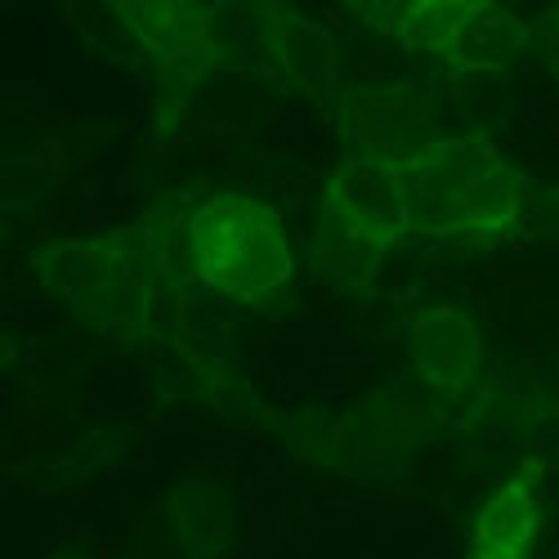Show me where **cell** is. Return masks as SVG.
I'll use <instances>...</instances> for the list:
<instances>
[{
  "label": "cell",
  "instance_id": "6da1fadb",
  "mask_svg": "<svg viewBox=\"0 0 559 559\" xmlns=\"http://www.w3.org/2000/svg\"><path fill=\"white\" fill-rule=\"evenodd\" d=\"M412 224L435 238H510L524 215V179L475 139H443L407 162Z\"/></svg>",
  "mask_w": 559,
  "mask_h": 559
},
{
  "label": "cell",
  "instance_id": "7a4b0ae2",
  "mask_svg": "<svg viewBox=\"0 0 559 559\" xmlns=\"http://www.w3.org/2000/svg\"><path fill=\"white\" fill-rule=\"evenodd\" d=\"M189 251L206 283L233 300H264L292 277L287 233L269 206L242 193L211 198L189 219Z\"/></svg>",
  "mask_w": 559,
  "mask_h": 559
},
{
  "label": "cell",
  "instance_id": "3957f363",
  "mask_svg": "<svg viewBox=\"0 0 559 559\" xmlns=\"http://www.w3.org/2000/svg\"><path fill=\"white\" fill-rule=\"evenodd\" d=\"M341 224H349L354 233L371 238L377 247H394L403 233L412 228V183H407V166L385 162V157H354L345 162L328 193H322V211Z\"/></svg>",
  "mask_w": 559,
  "mask_h": 559
},
{
  "label": "cell",
  "instance_id": "277c9868",
  "mask_svg": "<svg viewBox=\"0 0 559 559\" xmlns=\"http://www.w3.org/2000/svg\"><path fill=\"white\" fill-rule=\"evenodd\" d=\"M50 277L63 309H72L85 322H117L126 309H139L134 273L126 269L121 251L104 238L68 247Z\"/></svg>",
  "mask_w": 559,
  "mask_h": 559
},
{
  "label": "cell",
  "instance_id": "5b68a950",
  "mask_svg": "<svg viewBox=\"0 0 559 559\" xmlns=\"http://www.w3.org/2000/svg\"><path fill=\"white\" fill-rule=\"evenodd\" d=\"M407 362L430 390L461 394L479 377L484 345L479 328L461 309H426L407 328Z\"/></svg>",
  "mask_w": 559,
  "mask_h": 559
},
{
  "label": "cell",
  "instance_id": "8992f818",
  "mask_svg": "<svg viewBox=\"0 0 559 559\" xmlns=\"http://www.w3.org/2000/svg\"><path fill=\"white\" fill-rule=\"evenodd\" d=\"M371 23L394 32L403 45H412L426 59H461L488 27V5H452V0H421V5H371Z\"/></svg>",
  "mask_w": 559,
  "mask_h": 559
},
{
  "label": "cell",
  "instance_id": "52a82bcc",
  "mask_svg": "<svg viewBox=\"0 0 559 559\" xmlns=\"http://www.w3.org/2000/svg\"><path fill=\"white\" fill-rule=\"evenodd\" d=\"M542 501L524 475L497 484L471 524V559H533Z\"/></svg>",
  "mask_w": 559,
  "mask_h": 559
},
{
  "label": "cell",
  "instance_id": "ba28073f",
  "mask_svg": "<svg viewBox=\"0 0 559 559\" xmlns=\"http://www.w3.org/2000/svg\"><path fill=\"white\" fill-rule=\"evenodd\" d=\"M130 32L166 68H189L206 55V23L183 5H121Z\"/></svg>",
  "mask_w": 559,
  "mask_h": 559
},
{
  "label": "cell",
  "instance_id": "9c48e42d",
  "mask_svg": "<svg viewBox=\"0 0 559 559\" xmlns=\"http://www.w3.org/2000/svg\"><path fill=\"white\" fill-rule=\"evenodd\" d=\"M385 260V247H377L362 233H354L349 224L332 219V215H318V228H313V269L332 283H345V287H362L377 277Z\"/></svg>",
  "mask_w": 559,
  "mask_h": 559
}]
</instances>
